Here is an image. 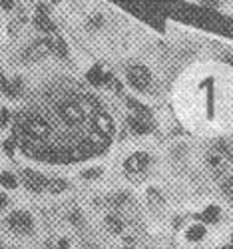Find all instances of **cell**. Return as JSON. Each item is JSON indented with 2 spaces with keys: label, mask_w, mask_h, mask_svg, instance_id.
<instances>
[{
  "label": "cell",
  "mask_w": 233,
  "mask_h": 249,
  "mask_svg": "<svg viewBox=\"0 0 233 249\" xmlns=\"http://www.w3.org/2000/svg\"><path fill=\"white\" fill-rule=\"evenodd\" d=\"M128 82L140 92L150 88V82H152V76H150V70L142 64H134L128 68Z\"/></svg>",
  "instance_id": "1"
},
{
  "label": "cell",
  "mask_w": 233,
  "mask_h": 249,
  "mask_svg": "<svg viewBox=\"0 0 233 249\" xmlns=\"http://www.w3.org/2000/svg\"><path fill=\"white\" fill-rule=\"evenodd\" d=\"M34 24H36V28L42 30V32H54V30H56L54 22H52V20H50L46 14H36Z\"/></svg>",
  "instance_id": "10"
},
{
  "label": "cell",
  "mask_w": 233,
  "mask_h": 249,
  "mask_svg": "<svg viewBox=\"0 0 233 249\" xmlns=\"http://www.w3.org/2000/svg\"><path fill=\"white\" fill-rule=\"evenodd\" d=\"M106 223L110 225V230L114 233H122V230H124V221H122V217L118 213H110L108 217H106Z\"/></svg>",
  "instance_id": "14"
},
{
  "label": "cell",
  "mask_w": 233,
  "mask_h": 249,
  "mask_svg": "<svg viewBox=\"0 0 233 249\" xmlns=\"http://www.w3.org/2000/svg\"><path fill=\"white\" fill-rule=\"evenodd\" d=\"M22 181L30 192H42V190H46V185H48V179L44 176L38 172H32V170L22 172Z\"/></svg>",
  "instance_id": "5"
},
{
  "label": "cell",
  "mask_w": 233,
  "mask_h": 249,
  "mask_svg": "<svg viewBox=\"0 0 233 249\" xmlns=\"http://www.w3.org/2000/svg\"><path fill=\"white\" fill-rule=\"evenodd\" d=\"M128 106H130V108H134L136 112H140V114H142V116H145V118L150 116V110H147L145 106H142L140 102H136L134 98H128Z\"/></svg>",
  "instance_id": "19"
},
{
  "label": "cell",
  "mask_w": 233,
  "mask_h": 249,
  "mask_svg": "<svg viewBox=\"0 0 233 249\" xmlns=\"http://www.w3.org/2000/svg\"><path fill=\"white\" fill-rule=\"evenodd\" d=\"M92 128L98 130V132L104 134V136L112 138V134H114V122H112V118L106 114V112H98V114L94 116V120H92Z\"/></svg>",
  "instance_id": "6"
},
{
  "label": "cell",
  "mask_w": 233,
  "mask_h": 249,
  "mask_svg": "<svg viewBox=\"0 0 233 249\" xmlns=\"http://www.w3.org/2000/svg\"><path fill=\"white\" fill-rule=\"evenodd\" d=\"M203 235H205V227H201V225H194V227H189L187 230V239L189 241H197Z\"/></svg>",
  "instance_id": "17"
},
{
  "label": "cell",
  "mask_w": 233,
  "mask_h": 249,
  "mask_svg": "<svg viewBox=\"0 0 233 249\" xmlns=\"http://www.w3.org/2000/svg\"><path fill=\"white\" fill-rule=\"evenodd\" d=\"M6 122H8V112L2 110V112H0V124H6Z\"/></svg>",
  "instance_id": "27"
},
{
  "label": "cell",
  "mask_w": 233,
  "mask_h": 249,
  "mask_svg": "<svg viewBox=\"0 0 233 249\" xmlns=\"http://www.w3.org/2000/svg\"><path fill=\"white\" fill-rule=\"evenodd\" d=\"M102 24H104V18H102L100 14L92 16V18H90V22H88V26H92V28H100Z\"/></svg>",
  "instance_id": "22"
},
{
  "label": "cell",
  "mask_w": 233,
  "mask_h": 249,
  "mask_svg": "<svg viewBox=\"0 0 233 249\" xmlns=\"http://www.w3.org/2000/svg\"><path fill=\"white\" fill-rule=\"evenodd\" d=\"M50 42L48 40H36V42H32L26 50H24V60L28 62H38L42 58H46L50 54Z\"/></svg>",
  "instance_id": "4"
},
{
  "label": "cell",
  "mask_w": 233,
  "mask_h": 249,
  "mask_svg": "<svg viewBox=\"0 0 233 249\" xmlns=\"http://www.w3.org/2000/svg\"><path fill=\"white\" fill-rule=\"evenodd\" d=\"M46 190H48V192H52V194H60V192H64V190H66V181H64V179H60V178L48 179Z\"/></svg>",
  "instance_id": "16"
},
{
  "label": "cell",
  "mask_w": 233,
  "mask_h": 249,
  "mask_svg": "<svg viewBox=\"0 0 233 249\" xmlns=\"http://www.w3.org/2000/svg\"><path fill=\"white\" fill-rule=\"evenodd\" d=\"M8 225H10V230H12L14 233H22V235H24V233H30L32 227H34L32 217H30V213H26V212H14V213H10Z\"/></svg>",
  "instance_id": "2"
},
{
  "label": "cell",
  "mask_w": 233,
  "mask_h": 249,
  "mask_svg": "<svg viewBox=\"0 0 233 249\" xmlns=\"http://www.w3.org/2000/svg\"><path fill=\"white\" fill-rule=\"evenodd\" d=\"M104 72H102V68L100 66H92L90 68V72H88V82L92 86H102L104 84Z\"/></svg>",
  "instance_id": "11"
},
{
  "label": "cell",
  "mask_w": 233,
  "mask_h": 249,
  "mask_svg": "<svg viewBox=\"0 0 233 249\" xmlns=\"http://www.w3.org/2000/svg\"><path fill=\"white\" fill-rule=\"evenodd\" d=\"M0 183L4 185V188H10V190H14L16 185H18V181H16V178L12 176V174H8V172H4V174H0Z\"/></svg>",
  "instance_id": "18"
},
{
  "label": "cell",
  "mask_w": 233,
  "mask_h": 249,
  "mask_svg": "<svg viewBox=\"0 0 233 249\" xmlns=\"http://www.w3.org/2000/svg\"><path fill=\"white\" fill-rule=\"evenodd\" d=\"M6 201H8L6 196H4V194H0V212H2L4 207H6Z\"/></svg>",
  "instance_id": "26"
},
{
  "label": "cell",
  "mask_w": 233,
  "mask_h": 249,
  "mask_svg": "<svg viewBox=\"0 0 233 249\" xmlns=\"http://www.w3.org/2000/svg\"><path fill=\"white\" fill-rule=\"evenodd\" d=\"M125 249H130V247H125Z\"/></svg>",
  "instance_id": "32"
},
{
  "label": "cell",
  "mask_w": 233,
  "mask_h": 249,
  "mask_svg": "<svg viewBox=\"0 0 233 249\" xmlns=\"http://www.w3.org/2000/svg\"><path fill=\"white\" fill-rule=\"evenodd\" d=\"M207 163H209L211 172H214L215 176H221V174L225 172V163H223V160H221L219 156H209V158H207Z\"/></svg>",
  "instance_id": "12"
},
{
  "label": "cell",
  "mask_w": 233,
  "mask_h": 249,
  "mask_svg": "<svg viewBox=\"0 0 233 249\" xmlns=\"http://www.w3.org/2000/svg\"><path fill=\"white\" fill-rule=\"evenodd\" d=\"M147 163H150V156L143 154V152H138L134 156H130L128 160H125V174H130V176H140L145 172L147 168Z\"/></svg>",
  "instance_id": "3"
},
{
  "label": "cell",
  "mask_w": 233,
  "mask_h": 249,
  "mask_svg": "<svg viewBox=\"0 0 233 249\" xmlns=\"http://www.w3.org/2000/svg\"><path fill=\"white\" fill-rule=\"evenodd\" d=\"M48 42H50V50H52V52H56L58 56L64 58V56L68 54V48H66V44H64V40H62V36L54 34V36H50V38H48Z\"/></svg>",
  "instance_id": "9"
},
{
  "label": "cell",
  "mask_w": 233,
  "mask_h": 249,
  "mask_svg": "<svg viewBox=\"0 0 233 249\" xmlns=\"http://www.w3.org/2000/svg\"><path fill=\"white\" fill-rule=\"evenodd\" d=\"M128 124L136 134H150V130H152V124L145 116H130Z\"/></svg>",
  "instance_id": "7"
},
{
  "label": "cell",
  "mask_w": 233,
  "mask_h": 249,
  "mask_svg": "<svg viewBox=\"0 0 233 249\" xmlns=\"http://www.w3.org/2000/svg\"><path fill=\"white\" fill-rule=\"evenodd\" d=\"M4 148H6V152H8V154H12V152H14V142H12V140H8V142L4 143Z\"/></svg>",
  "instance_id": "25"
},
{
  "label": "cell",
  "mask_w": 233,
  "mask_h": 249,
  "mask_svg": "<svg viewBox=\"0 0 233 249\" xmlns=\"http://www.w3.org/2000/svg\"><path fill=\"white\" fill-rule=\"evenodd\" d=\"M215 146H217V152H219L221 156H225L229 161H233V143H231V142H227V140H219Z\"/></svg>",
  "instance_id": "15"
},
{
  "label": "cell",
  "mask_w": 233,
  "mask_h": 249,
  "mask_svg": "<svg viewBox=\"0 0 233 249\" xmlns=\"http://www.w3.org/2000/svg\"><path fill=\"white\" fill-rule=\"evenodd\" d=\"M102 174V170L100 168H92V170H86L82 174V178H86V179H94V178H98Z\"/></svg>",
  "instance_id": "21"
},
{
  "label": "cell",
  "mask_w": 233,
  "mask_h": 249,
  "mask_svg": "<svg viewBox=\"0 0 233 249\" xmlns=\"http://www.w3.org/2000/svg\"><path fill=\"white\" fill-rule=\"evenodd\" d=\"M203 223H214V221H217V217H219V210L215 205H209L205 212H201V215H197Z\"/></svg>",
  "instance_id": "13"
},
{
  "label": "cell",
  "mask_w": 233,
  "mask_h": 249,
  "mask_svg": "<svg viewBox=\"0 0 233 249\" xmlns=\"http://www.w3.org/2000/svg\"><path fill=\"white\" fill-rule=\"evenodd\" d=\"M221 2H223V0H201V4L203 6H209V8H217Z\"/></svg>",
  "instance_id": "23"
},
{
  "label": "cell",
  "mask_w": 233,
  "mask_h": 249,
  "mask_svg": "<svg viewBox=\"0 0 233 249\" xmlns=\"http://www.w3.org/2000/svg\"><path fill=\"white\" fill-rule=\"evenodd\" d=\"M2 90L10 96V98H16L20 96V92H22V80L20 78H14V80H4L2 82Z\"/></svg>",
  "instance_id": "8"
},
{
  "label": "cell",
  "mask_w": 233,
  "mask_h": 249,
  "mask_svg": "<svg viewBox=\"0 0 233 249\" xmlns=\"http://www.w3.org/2000/svg\"><path fill=\"white\" fill-rule=\"evenodd\" d=\"M0 4H2L4 10H10V8H14V0H0Z\"/></svg>",
  "instance_id": "24"
},
{
  "label": "cell",
  "mask_w": 233,
  "mask_h": 249,
  "mask_svg": "<svg viewBox=\"0 0 233 249\" xmlns=\"http://www.w3.org/2000/svg\"><path fill=\"white\" fill-rule=\"evenodd\" d=\"M221 190H223V194H225V196L233 197V176H231V178H227V179H223Z\"/></svg>",
  "instance_id": "20"
},
{
  "label": "cell",
  "mask_w": 233,
  "mask_h": 249,
  "mask_svg": "<svg viewBox=\"0 0 233 249\" xmlns=\"http://www.w3.org/2000/svg\"><path fill=\"white\" fill-rule=\"evenodd\" d=\"M0 249H2V245H0Z\"/></svg>",
  "instance_id": "31"
},
{
  "label": "cell",
  "mask_w": 233,
  "mask_h": 249,
  "mask_svg": "<svg viewBox=\"0 0 233 249\" xmlns=\"http://www.w3.org/2000/svg\"><path fill=\"white\" fill-rule=\"evenodd\" d=\"M2 82H4V80H2V76H0V88H2Z\"/></svg>",
  "instance_id": "30"
},
{
  "label": "cell",
  "mask_w": 233,
  "mask_h": 249,
  "mask_svg": "<svg viewBox=\"0 0 233 249\" xmlns=\"http://www.w3.org/2000/svg\"><path fill=\"white\" fill-rule=\"evenodd\" d=\"M58 249H68V241L66 239H60L58 241Z\"/></svg>",
  "instance_id": "28"
},
{
  "label": "cell",
  "mask_w": 233,
  "mask_h": 249,
  "mask_svg": "<svg viewBox=\"0 0 233 249\" xmlns=\"http://www.w3.org/2000/svg\"><path fill=\"white\" fill-rule=\"evenodd\" d=\"M223 249H233V243H231V245H227V247H223Z\"/></svg>",
  "instance_id": "29"
}]
</instances>
